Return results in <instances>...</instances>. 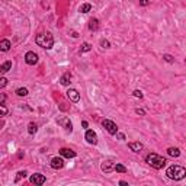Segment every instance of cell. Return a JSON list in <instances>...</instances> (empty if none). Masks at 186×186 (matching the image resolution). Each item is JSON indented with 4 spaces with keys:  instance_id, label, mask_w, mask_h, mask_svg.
<instances>
[{
    "instance_id": "f1b7e54d",
    "label": "cell",
    "mask_w": 186,
    "mask_h": 186,
    "mask_svg": "<svg viewBox=\"0 0 186 186\" xmlns=\"http://www.w3.org/2000/svg\"><path fill=\"white\" fill-rule=\"evenodd\" d=\"M132 95H134L135 98H140V99L142 98V92H141V90H134V93H132Z\"/></svg>"
},
{
    "instance_id": "8992f818",
    "label": "cell",
    "mask_w": 186,
    "mask_h": 186,
    "mask_svg": "<svg viewBox=\"0 0 186 186\" xmlns=\"http://www.w3.org/2000/svg\"><path fill=\"white\" fill-rule=\"evenodd\" d=\"M57 122H58V125H61V127H63V128H66L67 131H73V124H71V121L68 119V118H67V116H63V118H58V121H57Z\"/></svg>"
},
{
    "instance_id": "9a60e30c",
    "label": "cell",
    "mask_w": 186,
    "mask_h": 186,
    "mask_svg": "<svg viewBox=\"0 0 186 186\" xmlns=\"http://www.w3.org/2000/svg\"><path fill=\"white\" fill-rule=\"evenodd\" d=\"M10 68H12V61H4V63L0 66V76L4 74V73H7Z\"/></svg>"
},
{
    "instance_id": "ffe728a7",
    "label": "cell",
    "mask_w": 186,
    "mask_h": 186,
    "mask_svg": "<svg viewBox=\"0 0 186 186\" xmlns=\"http://www.w3.org/2000/svg\"><path fill=\"white\" fill-rule=\"evenodd\" d=\"M36 131H38V125H36L35 122H31V124L28 125V132H29L31 135H33Z\"/></svg>"
},
{
    "instance_id": "4fadbf2b",
    "label": "cell",
    "mask_w": 186,
    "mask_h": 186,
    "mask_svg": "<svg viewBox=\"0 0 186 186\" xmlns=\"http://www.w3.org/2000/svg\"><path fill=\"white\" fill-rule=\"evenodd\" d=\"M10 47H12V44L9 39H1V41H0V51L6 53V51L10 50Z\"/></svg>"
},
{
    "instance_id": "8fae6325",
    "label": "cell",
    "mask_w": 186,
    "mask_h": 186,
    "mask_svg": "<svg viewBox=\"0 0 186 186\" xmlns=\"http://www.w3.org/2000/svg\"><path fill=\"white\" fill-rule=\"evenodd\" d=\"M113 162H110V160H106V162H103L102 166H100V169H102V172H105V173H110V172H113Z\"/></svg>"
},
{
    "instance_id": "d4e9b609",
    "label": "cell",
    "mask_w": 186,
    "mask_h": 186,
    "mask_svg": "<svg viewBox=\"0 0 186 186\" xmlns=\"http://www.w3.org/2000/svg\"><path fill=\"white\" fill-rule=\"evenodd\" d=\"M6 86H7V79L3 77V76H0V89L6 87Z\"/></svg>"
},
{
    "instance_id": "d6a6232c",
    "label": "cell",
    "mask_w": 186,
    "mask_h": 186,
    "mask_svg": "<svg viewBox=\"0 0 186 186\" xmlns=\"http://www.w3.org/2000/svg\"><path fill=\"white\" fill-rule=\"evenodd\" d=\"M116 134H118V132H116ZM118 138H119V140H125V135H124V134H118Z\"/></svg>"
},
{
    "instance_id": "2e32d148",
    "label": "cell",
    "mask_w": 186,
    "mask_h": 186,
    "mask_svg": "<svg viewBox=\"0 0 186 186\" xmlns=\"http://www.w3.org/2000/svg\"><path fill=\"white\" fill-rule=\"evenodd\" d=\"M167 154L170 157H179L180 156V150L176 148V147H170V148H167Z\"/></svg>"
},
{
    "instance_id": "1f68e13d",
    "label": "cell",
    "mask_w": 186,
    "mask_h": 186,
    "mask_svg": "<svg viewBox=\"0 0 186 186\" xmlns=\"http://www.w3.org/2000/svg\"><path fill=\"white\" fill-rule=\"evenodd\" d=\"M4 100H6V96H4L3 93H0V103H3Z\"/></svg>"
},
{
    "instance_id": "9c48e42d",
    "label": "cell",
    "mask_w": 186,
    "mask_h": 186,
    "mask_svg": "<svg viewBox=\"0 0 186 186\" xmlns=\"http://www.w3.org/2000/svg\"><path fill=\"white\" fill-rule=\"evenodd\" d=\"M84 138H86V141H87L89 144H93V145L98 142V135H96V132L92 131V130H87V131H86Z\"/></svg>"
},
{
    "instance_id": "5b68a950",
    "label": "cell",
    "mask_w": 186,
    "mask_h": 186,
    "mask_svg": "<svg viewBox=\"0 0 186 186\" xmlns=\"http://www.w3.org/2000/svg\"><path fill=\"white\" fill-rule=\"evenodd\" d=\"M25 61H26V64H29V66H35V64L38 63V55L35 54L33 51H28V53L25 54Z\"/></svg>"
},
{
    "instance_id": "7a4b0ae2",
    "label": "cell",
    "mask_w": 186,
    "mask_h": 186,
    "mask_svg": "<svg viewBox=\"0 0 186 186\" xmlns=\"http://www.w3.org/2000/svg\"><path fill=\"white\" fill-rule=\"evenodd\" d=\"M145 162L150 164L151 167L157 169V170L163 169L164 166L167 164V160L164 159L163 156H159V154H156V153H150V154H148V156L145 157Z\"/></svg>"
},
{
    "instance_id": "ba28073f",
    "label": "cell",
    "mask_w": 186,
    "mask_h": 186,
    "mask_svg": "<svg viewBox=\"0 0 186 186\" xmlns=\"http://www.w3.org/2000/svg\"><path fill=\"white\" fill-rule=\"evenodd\" d=\"M67 98L70 99L73 103H77V102L80 100V93L77 92L76 89H68V90H67Z\"/></svg>"
},
{
    "instance_id": "6da1fadb",
    "label": "cell",
    "mask_w": 186,
    "mask_h": 186,
    "mask_svg": "<svg viewBox=\"0 0 186 186\" xmlns=\"http://www.w3.org/2000/svg\"><path fill=\"white\" fill-rule=\"evenodd\" d=\"M166 175H167L169 179H172V180H182L186 176V170H185V167H182V166L173 164V166H170V167L166 170Z\"/></svg>"
},
{
    "instance_id": "d590c367",
    "label": "cell",
    "mask_w": 186,
    "mask_h": 186,
    "mask_svg": "<svg viewBox=\"0 0 186 186\" xmlns=\"http://www.w3.org/2000/svg\"><path fill=\"white\" fill-rule=\"evenodd\" d=\"M71 36H73V38H77V36H79V35H77L76 32H71Z\"/></svg>"
},
{
    "instance_id": "e0dca14e",
    "label": "cell",
    "mask_w": 186,
    "mask_h": 186,
    "mask_svg": "<svg viewBox=\"0 0 186 186\" xmlns=\"http://www.w3.org/2000/svg\"><path fill=\"white\" fill-rule=\"evenodd\" d=\"M89 29H90V31H98L99 29L98 19H90V21H89Z\"/></svg>"
},
{
    "instance_id": "ac0fdd59",
    "label": "cell",
    "mask_w": 186,
    "mask_h": 186,
    "mask_svg": "<svg viewBox=\"0 0 186 186\" xmlns=\"http://www.w3.org/2000/svg\"><path fill=\"white\" fill-rule=\"evenodd\" d=\"M70 77H71L70 76V73H66L64 76L60 79V83H61L63 86H70Z\"/></svg>"
},
{
    "instance_id": "5bb4252c",
    "label": "cell",
    "mask_w": 186,
    "mask_h": 186,
    "mask_svg": "<svg viewBox=\"0 0 186 186\" xmlns=\"http://www.w3.org/2000/svg\"><path fill=\"white\" fill-rule=\"evenodd\" d=\"M128 147L131 148L134 153H140V151L142 150V144H141L140 141H137V142H130V144H128Z\"/></svg>"
},
{
    "instance_id": "4316f807",
    "label": "cell",
    "mask_w": 186,
    "mask_h": 186,
    "mask_svg": "<svg viewBox=\"0 0 186 186\" xmlns=\"http://www.w3.org/2000/svg\"><path fill=\"white\" fill-rule=\"evenodd\" d=\"M163 58H164V61H167V63H173V61H175V58H173L172 55H169V54H164Z\"/></svg>"
},
{
    "instance_id": "44dd1931",
    "label": "cell",
    "mask_w": 186,
    "mask_h": 186,
    "mask_svg": "<svg viewBox=\"0 0 186 186\" xmlns=\"http://www.w3.org/2000/svg\"><path fill=\"white\" fill-rule=\"evenodd\" d=\"M79 10L82 12V13H87V12L92 10V4H90V3H84V4H82V6H80V9H79Z\"/></svg>"
},
{
    "instance_id": "e575fe53",
    "label": "cell",
    "mask_w": 186,
    "mask_h": 186,
    "mask_svg": "<svg viewBox=\"0 0 186 186\" xmlns=\"http://www.w3.org/2000/svg\"><path fill=\"white\" fill-rule=\"evenodd\" d=\"M119 185H122V186H128V183H127V182H124V180H121Z\"/></svg>"
},
{
    "instance_id": "3957f363",
    "label": "cell",
    "mask_w": 186,
    "mask_h": 186,
    "mask_svg": "<svg viewBox=\"0 0 186 186\" xmlns=\"http://www.w3.org/2000/svg\"><path fill=\"white\" fill-rule=\"evenodd\" d=\"M35 42H36L38 47H41V48L51 50V48H53V45H54V38H53V35H51L50 32L39 33V35L35 38Z\"/></svg>"
},
{
    "instance_id": "484cf974",
    "label": "cell",
    "mask_w": 186,
    "mask_h": 186,
    "mask_svg": "<svg viewBox=\"0 0 186 186\" xmlns=\"http://www.w3.org/2000/svg\"><path fill=\"white\" fill-rule=\"evenodd\" d=\"M26 175H28V173H26L25 170H23V172H19V173H18V176H16V179H15V182H19L22 177L25 179V177H26Z\"/></svg>"
},
{
    "instance_id": "836d02e7",
    "label": "cell",
    "mask_w": 186,
    "mask_h": 186,
    "mask_svg": "<svg viewBox=\"0 0 186 186\" xmlns=\"http://www.w3.org/2000/svg\"><path fill=\"white\" fill-rule=\"evenodd\" d=\"M82 125H83V128H87V122H86V121H83Z\"/></svg>"
},
{
    "instance_id": "7c38bea8",
    "label": "cell",
    "mask_w": 186,
    "mask_h": 186,
    "mask_svg": "<svg viewBox=\"0 0 186 186\" xmlns=\"http://www.w3.org/2000/svg\"><path fill=\"white\" fill-rule=\"evenodd\" d=\"M60 156L66 157V159H74L76 157V151H73L71 148H61L60 150Z\"/></svg>"
},
{
    "instance_id": "f546056e",
    "label": "cell",
    "mask_w": 186,
    "mask_h": 186,
    "mask_svg": "<svg viewBox=\"0 0 186 186\" xmlns=\"http://www.w3.org/2000/svg\"><path fill=\"white\" fill-rule=\"evenodd\" d=\"M140 4L141 6H147V4H150V0H140Z\"/></svg>"
},
{
    "instance_id": "7402d4cb",
    "label": "cell",
    "mask_w": 186,
    "mask_h": 186,
    "mask_svg": "<svg viewBox=\"0 0 186 186\" xmlns=\"http://www.w3.org/2000/svg\"><path fill=\"white\" fill-rule=\"evenodd\" d=\"M16 95H18V96H26V95H28V89L26 87L18 89V90H16Z\"/></svg>"
},
{
    "instance_id": "603a6c76",
    "label": "cell",
    "mask_w": 186,
    "mask_h": 186,
    "mask_svg": "<svg viewBox=\"0 0 186 186\" xmlns=\"http://www.w3.org/2000/svg\"><path fill=\"white\" fill-rule=\"evenodd\" d=\"M7 112H9V110H7V108H6L4 105H1V103H0V118L6 116V115H7Z\"/></svg>"
},
{
    "instance_id": "277c9868",
    "label": "cell",
    "mask_w": 186,
    "mask_h": 186,
    "mask_svg": "<svg viewBox=\"0 0 186 186\" xmlns=\"http://www.w3.org/2000/svg\"><path fill=\"white\" fill-rule=\"evenodd\" d=\"M102 125H103V127L106 128V131L109 132V134H112V135H116V132H118V127H116V124H115L113 121H110V119H103Z\"/></svg>"
},
{
    "instance_id": "cb8c5ba5",
    "label": "cell",
    "mask_w": 186,
    "mask_h": 186,
    "mask_svg": "<svg viewBox=\"0 0 186 186\" xmlns=\"http://www.w3.org/2000/svg\"><path fill=\"white\" fill-rule=\"evenodd\" d=\"M92 50V45L89 44V42H84V44L82 45V53H87Z\"/></svg>"
},
{
    "instance_id": "4dcf8cb0",
    "label": "cell",
    "mask_w": 186,
    "mask_h": 186,
    "mask_svg": "<svg viewBox=\"0 0 186 186\" xmlns=\"http://www.w3.org/2000/svg\"><path fill=\"white\" fill-rule=\"evenodd\" d=\"M135 113H137V115H141V116H144V115H145V112H144L142 109H135Z\"/></svg>"
},
{
    "instance_id": "d6986e66",
    "label": "cell",
    "mask_w": 186,
    "mask_h": 186,
    "mask_svg": "<svg viewBox=\"0 0 186 186\" xmlns=\"http://www.w3.org/2000/svg\"><path fill=\"white\" fill-rule=\"evenodd\" d=\"M113 170H116L118 173H127V167H125L124 164H121V163L115 164V166H113Z\"/></svg>"
},
{
    "instance_id": "83f0119b",
    "label": "cell",
    "mask_w": 186,
    "mask_h": 186,
    "mask_svg": "<svg viewBox=\"0 0 186 186\" xmlns=\"http://www.w3.org/2000/svg\"><path fill=\"white\" fill-rule=\"evenodd\" d=\"M109 41H108V39H102V41H100V47H102V48H109Z\"/></svg>"
},
{
    "instance_id": "30bf717a",
    "label": "cell",
    "mask_w": 186,
    "mask_h": 186,
    "mask_svg": "<svg viewBox=\"0 0 186 186\" xmlns=\"http://www.w3.org/2000/svg\"><path fill=\"white\" fill-rule=\"evenodd\" d=\"M51 167L55 169V170L63 169V167H64V160H63V157H54V159L51 160Z\"/></svg>"
},
{
    "instance_id": "52a82bcc",
    "label": "cell",
    "mask_w": 186,
    "mask_h": 186,
    "mask_svg": "<svg viewBox=\"0 0 186 186\" xmlns=\"http://www.w3.org/2000/svg\"><path fill=\"white\" fill-rule=\"evenodd\" d=\"M31 183H33V185H44L45 182H47V177H45L44 175H39V173H35V175L31 176Z\"/></svg>"
}]
</instances>
